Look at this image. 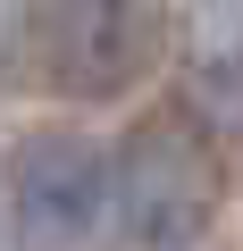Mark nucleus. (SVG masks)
Instances as JSON below:
<instances>
[{
	"label": "nucleus",
	"instance_id": "nucleus-1",
	"mask_svg": "<svg viewBox=\"0 0 243 251\" xmlns=\"http://www.w3.org/2000/svg\"><path fill=\"white\" fill-rule=\"evenodd\" d=\"M218 193H226V168L193 109H160L126 126L109 151V226L135 251H193L218 218Z\"/></svg>",
	"mask_w": 243,
	"mask_h": 251
},
{
	"label": "nucleus",
	"instance_id": "nucleus-2",
	"mask_svg": "<svg viewBox=\"0 0 243 251\" xmlns=\"http://www.w3.org/2000/svg\"><path fill=\"white\" fill-rule=\"evenodd\" d=\"M168 0H34V59L67 100H117L160 67Z\"/></svg>",
	"mask_w": 243,
	"mask_h": 251
},
{
	"label": "nucleus",
	"instance_id": "nucleus-3",
	"mask_svg": "<svg viewBox=\"0 0 243 251\" xmlns=\"http://www.w3.org/2000/svg\"><path fill=\"white\" fill-rule=\"evenodd\" d=\"M9 226L26 251H84L109 226V151L92 134H34L9 159Z\"/></svg>",
	"mask_w": 243,
	"mask_h": 251
}]
</instances>
